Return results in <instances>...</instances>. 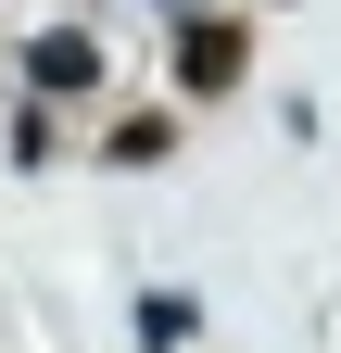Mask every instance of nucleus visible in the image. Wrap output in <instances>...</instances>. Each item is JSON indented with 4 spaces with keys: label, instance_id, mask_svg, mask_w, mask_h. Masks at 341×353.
Returning a JSON list of instances; mask_svg holds the SVG:
<instances>
[{
    "label": "nucleus",
    "instance_id": "3",
    "mask_svg": "<svg viewBox=\"0 0 341 353\" xmlns=\"http://www.w3.org/2000/svg\"><path fill=\"white\" fill-rule=\"evenodd\" d=\"M190 328H202V303H190V290H139V353H177Z\"/></svg>",
    "mask_w": 341,
    "mask_h": 353
},
{
    "label": "nucleus",
    "instance_id": "1",
    "mask_svg": "<svg viewBox=\"0 0 341 353\" xmlns=\"http://www.w3.org/2000/svg\"><path fill=\"white\" fill-rule=\"evenodd\" d=\"M26 88H38V101H101L114 63H101L89 26H38V38H26Z\"/></svg>",
    "mask_w": 341,
    "mask_h": 353
},
{
    "label": "nucleus",
    "instance_id": "4",
    "mask_svg": "<svg viewBox=\"0 0 341 353\" xmlns=\"http://www.w3.org/2000/svg\"><path fill=\"white\" fill-rule=\"evenodd\" d=\"M152 13H177V26H190V13H228V0H152Z\"/></svg>",
    "mask_w": 341,
    "mask_h": 353
},
{
    "label": "nucleus",
    "instance_id": "2",
    "mask_svg": "<svg viewBox=\"0 0 341 353\" xmlns=\"http://www.w3.org/2000/svg\"><path fill=\"white\" fill-rule=\"evenodd\" d=\"M240 63H253V26H240V13H190V26H177V88H190V101L240 88Z\"/></svg>",
    "mask_w": 341,
    "mask_h": 353
}]
</instances>
